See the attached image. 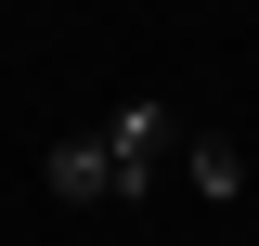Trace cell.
<instances>
[{
    "mask_svg": "<svg viewBox=\"0 0 259 246\" xmlns=\"http://www.w3.org/2000/svg\"><path fill=\"white\" fill-rule=\"evenodd\" d=\"M104 155H117V208H143V194L168 182V155H182V104H104Z\"/></svg>",
    "mask_w": 259,
    "mask_h": 246,
    "instance_id": "cell-1",
    "label": "cell"
},
{
    "mask_svg": "<svg viewBox=\"0 0 259 246\" xmlns=\"http://www.w3.org/2000/svg\"><path fill=\"white\" fill-rule=\"evenodd\" d=\"M39 194H65V208H117V155H104V130H65V143L39 155Z\"/></svg>",
    "mask_w": 259,
    "mask_h": 246,
    "instance_id": "cell-2",
    "label": "cell"
},
{
    "mask_svg": "<svg viewBox=\"0 0 259 246\" xmlns=\"http://www.w3.org/2000/svg\"><path fill=\"white\" fill-rule=\"evenodd\" d=\"M168 169H182V194H207V208H233V194H246V143H233V130H182V155H168Z\"/></svg>",
    "mask_w": 259,
    "mask_h": 246,
    "instance_id": "cell-3",
    "label": "cell"
}]
</instances>
